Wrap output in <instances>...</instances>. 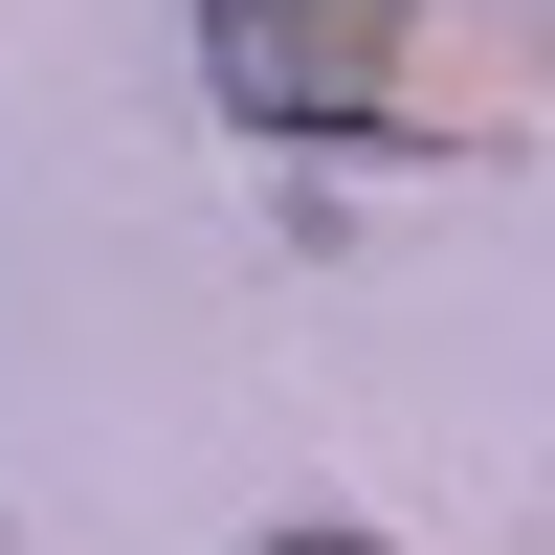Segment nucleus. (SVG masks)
<instances>
[{"instance_id":"nucleus-1","label":"nucleus","mask_w":555,"mask_h":555,"mask_svg":"<svg viewBox=\"0 0 555 555\" xmlns=\"http://www.w3.org/2000/svg\"><path fill=\"white\" fill-rule=\"evenodd\" d=\"M201 89L289 156H467L512 178L555 112L533 0H201Z\"/></svg>"},{"instance_id":"nucleus-2","label":"nucleus","mask_w":555,"mask_h":555,"mask_svg":"<svg viewBox=\"0 0 555 555\" xmlns=\"http://www.w3.org/2000/svg\"><path fill=\"white\" fill-rule=\"evenodd\" d=\"M267 555H378V533H267Z\"/></svg>"}]
</instances>
